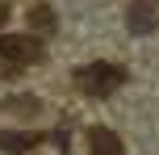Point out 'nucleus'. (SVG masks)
<instances>
[{"mask_svg": "<svg viewBox=\"0 0 159 155\" xmlns=\"http://www.w3.org/2000/svg\"><path fill=\"white\" fill-rule=\"evenodd\" d=\"M126 80H130V71H126L121 63H109V59L84 63V67L75 71V84H80V92H84V97H92V101H105V97H113V92H117Z\"/></svg>", "mask_w": 159, "mask_h": 155, "instance_id": "1", "label": "nucleus"}, {"mask_svg": "<svg viewBox=\"0 0 159 155\" xmlns=\"http://www.w3.org/2000/svg\"><path fill=\"white\" fill-rule=\"evenodd\" d=\"M0 59L17 67H30V63H42L46 59V42L38 34H0Z\"/></svg>", "mask_w": 159, "mask_h": 155, "instance_id": "2", "label": "nucleus"}, {"mask_svg": "<svg viewBox=\"0 0 159 155\" xmlns=\"http://www.w3.org/2000/svg\"><path fill=\"white\" fill-rule=\"evenodd\" d=\"M159 0H134L130 4V13H126V21H130V34H155L159 30Z\"/></svg>", "mask_w": 159, "mask_h": 155, "instance_id": "3", "label": "nucleus"}, {"mask_svg": "<svg viewBox=\"0 0 159 155\" xmlns=\"http://www.w3.org/2000/svg\"><path fill=\"white\" fill-rule=\"evenodd\" d=\"M88 147H92V155H126L117 130H109V126H92L88 130Z\"/></svg>", "mask_w": 159, "mask_h": 155, "instance_id": "4", "label": "nucleus"}, {"mask_svg": "<svg viewBox=\"0 0 159 155\" xmlns=\"http://www.w3.org/2000/svg\"><path fill=\"white\" fill-rule=\"evenodd\" d=\"M34 147H38V134H30V130H0V151L25 155V151H34Z\"/></svg>", "mask_w": 159, "mask_h": 155, "instance_id": "5", "label": "nucleus"}, {"mask_svg": "<svg viewBox=\"0 0 159 155\" xmlns=\"http://www.w3.org/2000/svg\"><path fill=\"white\" fill-rule=\"evenodd\" d=\"M30 25H34L38 34H55V30H59V17H55L50 4H34V8H30Z\"/></svg>", "mask_w": 159, "mask_h": 155, "instance_id": "6", "label": "nucleus"}, {"mask_svg": "<svg viewBox=\"0 0 159 155\" xmlns=\"http://www.w3.org/2000/svg\"><path fill=\"white\" fill-rule=\"evenodd\" d=\"M67 143H71V134H67V126H59V130H55V147L67 151Z\"/></svg>", "mask_w": 159, "mask_h": 155, "instance_id": "7", "label": "nucleus"}, {"mask_svg": "<svg viewBox=\"0 0 159 155\" xmlns=\"http://www.w3.org/2000/svg\"><path fill=\"white\" fill-rule=\"evenodd\" d=\"M4 21H8V4L0 0V25H4Z\"/></svg>", "mask_w": 159, "mask_h": 155, "instance_id": "8", "label": "nucleus"}]
</instances>
